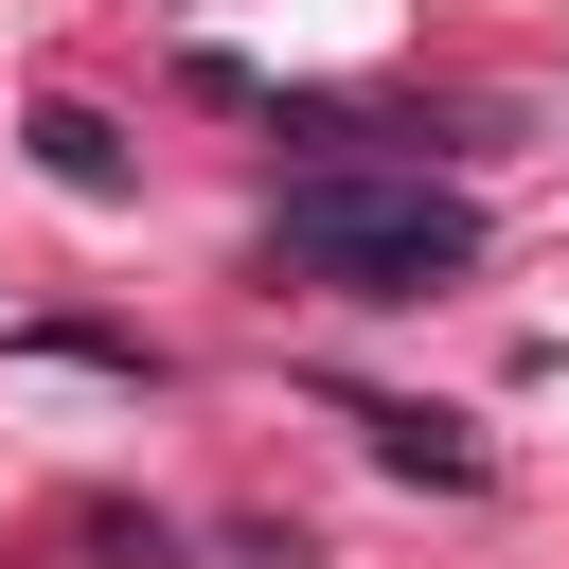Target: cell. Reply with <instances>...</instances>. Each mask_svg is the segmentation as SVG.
<instances>
[{
    "mask_svg": "<svg viewBox=\"0 0 569 569\" xmlns=\"http://www.w3.org/2000/svg\"><path fill=\"white\" fill-rule=\"evenodd\" d=\"M284 267H320V284H356V302H427L445 267H480V213H462L445 178H356V160H320V178H284Z\"/></svg>",
    "mask_w": 569,
    "mask_h": 569,
    "instance_id": "6da1fadb",
    "label": "cell"
},
{
    "mask_svg": "<svg viewBox=\"0 0 569 569\" xmlns=\"http://www.w3.org/2000/svg\"><path fill=\"white\" fill-rule=\"evenodd\" d=\"M356 427H373V462H409V480H480V445H462L445 409H373V391H356Z\"/></svg>",
    "mask_w": 569,
    "mask_h": 569,
    "instance_id": "3957f363",
    "label": "cell"
},
{
    "mask_svg": "<svg viewBox=\"0 0 569 569\" xmlns=\"http://www.w3.org/2000/svg\"><path fill=\"white\" fill-rule=\"evenodd\" d=\"M36 178H53V196H124V142H107V107H71V89H53V107H36Z\"/></svg>",
    "mask_w": 569,
    "mask_h": 569,
    "instance_id": "7a4b0ae2",
    "label": "cell"
}]
</instances>
